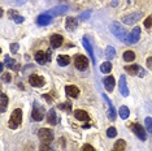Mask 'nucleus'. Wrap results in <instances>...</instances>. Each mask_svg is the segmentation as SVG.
Returning a JSON list of instances; mask_svg holds the SVG:
<instances>
[{"instance_id": "nucleus-1", "label": "nucleus", "mask_w": 152, "mask_h": 151, "mask_svg": "<svg viewBox=\"0 0 152 151\" xmlns=\"http://www.w3.org/2000/svg\"><path fill=\"white\" fill-rule=\"evenodd\" d=\"M110 32L113 33V35H115L117 39L121 40V42H125L126 43V40H127V32H126V29L122 25H121L120 22H113L112 25H110Z\"/></svg>"}, {"instance_id": "nucleus-2", "label": "nucleus", "mask_w": 152, "mask_h": 151, "mask_svg": "<svg viewBox=\"0 0 152 151\" xmlns=\"http://www.w3.org/2000/svg\"><path fill=\"white\" fill-rule=\"evenodd\" d=\"M21 122H22V111L20 108H17L12 112L8 125L11 129H17L20 125H21Z\"/></svg>"}, {"instance_id": "nucleus-3", "label": "nucleus", "mask_w": 152, "mask_h": 151, "mask_svg": "<svg viewBox=\"0 0 152 151\" xmlns=\"http://www.w3.org/2000/svg\"><path fill=\"white\" fill-rule=\"evenodd\" d=\"M38 136H39L42 143H47V145H50V143L53 141V132L51 129H47V128L40 129L39 133H38Z\"/></svg>"}, {"instance_id": "nucleus-4", "label": "nucleus", "mask_w": 152, "mask_h": 151, "mask_svg": "<svg viewBox=\"0 0 152 151\" xmlns=\"http://www.w3.org/2000/svg\"><path fill=\"white\" fill-rule=\"evenodd\" d=\"M44 108L42 106L38 104V102H34V107H33V112H31V117L34 121H42L43 117H44Z\"/></svg>"}, {"instance_id": "nucleus-5", "label": "nucleus", "mask_w": 152, "mask_h": 151, "mask_svg": "<svg viewBox=\"0 0 152 151\" xmlns=\"http://www.w3.org/2000/svg\"><path fill=\"white\" fill-rule=\"evenodd\" d=\"M74 65L78 70H86L88 68V60L83 55H78L74 59Z\"/></svg>"}, {"instance_id": "nucleus-6", "label": "nucleus", "mask_w": 152, "mask_h": 151, "mask_svg": "<svg viewBox=\"0 0 152 151\" xmlns=\"http://www.w3.org/2000/svg\"><path fill=\"white\" fill-rule=\"evenodd\" d=\"M130 129L133 130L134 134H135L140 141H146L147 139V136H146V132H144V128L140 124H137V122H135V124H131L130 125Z\"/></svg>"}, {"instance_id": "nucleus-7", "label": "nucleus", "mask_w": 152, "mask_h": 151, "mask_svg": "<svg viewBox=\"0 0 152 151\" xmlns=\"http://www.w3.org/2000/svg\"><path fill=\"white\" fill-rule=\"evenodd\" d=\"M103 99L105 100V103L108 104V112H107V116H108V119L110 121H115L116 120V109H115V106H113V103L110 102V99L107 97L105 94H103Z\"/></svg>"}, {"instance_id": "nucleus-8", "label": "nucleus", "mask_w": 152, "mask_h": 151, "mask_svg": "<svg viewBox=\"0 0 152 151\" xmlns=\"http://www.w3.org/2000/svg\"><path fill=\"white\" fill-rule=\"evenodd\" d=\"M139 38H140V27L137 26V27H134L133 32L127 35L126 43L127 44H134V43H137L138 40H139Z\"/></svg>"}, {"instance_id": "nucleus-9", "label": "nucleus", "mask_w": 152, "mask_h": 151, "mask_svg": "<svg viewBox=\"0 0 152 151\" xmlns=\"http://www.w3.org/2000/svg\"><path fill=\"white\" fill-rule=\"evenodd\" d=\"M142 13L140 12H137V13H131V15L129 16H125L122 17V21L126 23V25H134L137 21H139V20L142 18Z\"/></svg>"}, {"instance_id": "nucleus-10", "label": "nucleus", "mask_w": 152, "mask_h": 151, "mask_svg": "<svg viewBox=\"0 0 152 151\" xmlns=\"http://www.w3.org/2000/svg\"><path fill=\"white\" fill-rule=\"evenodd\" d=\"M29 82L30 85L34 87H42L44 84H46V81H44V78L42 76H38V74H31L29 77Z\"/></svg>"}, {"instance_id": "nucleus-11", "label": "nucleus", "mask_w": 152, "mask_h": 151, "mask_svg": "<svg viewBox=\"0 0 152 151\" xmlns=\"http://www.w3.org/2000/svg\"><path fill=\"white\" fill-rule=\"evenodd\" d=\"M118 90L122 97H129V89H127V82H126V76H121L118 81Z\"/></svg>"}, {"instance_id": "nucleus-12", "label": "nucleus", "mask_w": 152, "mask_h": 151, "mask_svg": "<svg viewBox=\"0 0 152 151\" xmlns=\"http://www.w3.org/2000/svg\"><path fill=\"white\" fill-rule=\"evenodd\" d=\"M125 69H126V72H129V73H131V74H138L142 78L146 76V70H144L143 68L140 67V65H129V67H126Z\"/></svg>"}, {"instance_id": "nucleus-13", "label": "nucleus", "mask_w": 152, "mask_h": 151, "mask_svg": "<svg viewBox=\"0 0 152 151\" xmlns=\"http://www.w3.org/2000/svg\"><path fill=\"white\" fill-rule=\"evenodd\" d=\"M69 11V7L68 5H57V7H55V8H52L50 12V15L51 16H61V15H64V13H66Z\"/></svg>"}, {"instance_id": "nucleus-14", "label": "nucleus", "mask_w": 152, "mask_h": 151, "mask_svg": "<svg viewBox=\"0 0 152 151\" xmlns=\"http://www.w3.org/2000/svg\"><path fill=\"white\" fill-rule=\"evenodd\" d=\"M51 20H52V16H51L50 13H43V15L38 16L37 22H38V25H40V26H46L51 22Z\"/></svg>"}, {"instance_id": "nucleus-15", "label": "nucleus", "mask_w": 152, "mask_h": 151, "mask_svg": "<svg viewBox=\"0 0 152 151\" xmlns=\"http://www.w3.org/2000/svg\"><path fill=\"white\" fill-rule=\"evenodd\" d=\"M65 92H66L68 97L77 98L79 95V89L77 86H74V85H68V86H65Z\"/></svg>"}, {"instance_id": "nucleus-16", "label": "nucleus", "mask_w": 152, "mask_h": 151, "mask_svg": "<svg viewBox=\"0 0 152 151\" xmlns=\"http://www.w3.org/2000/svg\"><path fill=\"white\" fill-rule=\"evenodd\" d=\"M103 82H104V86L107 89V91L112 92L113 89H115V85H116V81H115V78H113V76H107Z\"/></svg>"}, {"instance_id": "nucleus-17", "label": "nucleus", "mask_w": 152, "mask_h": 151, "mask_svg": "<svg viewBox=\"0 0 152 151\" xmlns=\"http://www.w3.org/2000/svg\"><path fill=\"white\" fill-rule=\"evenodd\" d=\"M82 43H83V46H85L86 51L88 52V55H90V59H91L92 64H95V55H94V50H92L91 43H90L88 40H87V38H83V39H82Z\"/></svg>"}, {"instance_id": "nucleus-18", "label": "nucleus", "mask_w": 152, "mask_h": 151, "mask_svg": "<svg viewBox=\"0 0 152 151\" xmlns=\"http://www.w3.org/2000/svg\"><path fill=\"white\" fill-rule=\"evenodd\" d=\"M64 39L63 37L60 35V34H53L52 37H51V46L53 47V48H57V47H60L61 44H63Z\"/></svg>"}, {"instance_id": "nucleus-19", "label": "nucleus", "mask_w": 152, "mask_h": 151, "mask_svg": "<svg viewBox=\"0 0 152 151\" xmlns=\"http://www.w3.org/2000/svg\"><path fill=\"white\" fill-rule=\"evenodd\" d=\"M74 117L79 120V121H90V116L86 111H82V109H77L74 112Z\"/></svg>"}, {"instance_id": "nucleus-20", "label": "nucleus", "mask_w": 152, "mask_h": 151, "mask_svg": "<svg viewBox=\"0 0 152 151\" xmlns=\"http://www.w3.org/2000/svg\"><path fill=\"white\" fill-rule=\"evenodd\" d=\"M47 122H48V124H51V125H56L58 122V119H57L56 112H55L53 108H51L50 112L47 113Z\"/></svg>"}, {"instance_id": "nucleus-21", "label": "nucleus", "mask_w": 152, "mask_h": 151, "mask_svg": "<svg viewBox=\"0 0 152 151\" xmlns=\"http://www.w3.org/2000/svg\"><path fill=\"white\" fill-rule=\"evenodd\" d=\"M8 15H9V17L15 21L16 23H22L23 21H25V18H23L22 16H20L18 13H17L15 9H9V12H8Z\"/></svg>"}, {"instance_id": "nucleus-22", "label": "nucleus", "mask_w": 152, "mask_h": 151, "mask_svg": "<svg viewBox=\"0 0 152 151\" xmlns=\"http://www.w3.org/2000/svg\"><path fill=\"white\" fill-rule=\"evenodd\" d=\"M77 20L74 18V17H68L66 18V29L69 30V32H73V30H75V27H77Z\"/></svg>"}, {"instance_id": "nucleus-23", "label": "nucleus", "mask_w": 152, "mask_h": 151, "mask_svg": "<svg viewBox=\"0 0 152 151\" xmlns=\"http://www.w3.org/2000/svg\"><path fill=\"white\" fill-rule=\"evenodd\" d=\"M35 61L38 64H44L47 61V54H44L43 51H38L35 54Z\"/></svg>"}, {"instance_id": "nucleus-24", "label": "nucleus", "mask_w": 152, "mask_h": 151, "mask_svg": "<svg viewBox=\"0 0 152 151\" xmlns=\"http://www.w3.org/2000/svg\"><path fill=\"white\" fill-rule=\"evenodd\" d=\"M125 147H126V142L124 139H118L116 141L115 146H113L112 151H125Z\"/></svg>"}, {"instance_id": "nucleus-25", "label": "nucleus", "mask_w": 152, "mask_h": 151, "mask_svg": "<svg viewBox=\"0 0 152 151\" xmlns=\"http://www.w3.org/2000/svg\"><path fill=\"white\" fill-rule=\"evenodd\" d=\"M57 63H58V65H61V67H66V65L70 63V57L66 56V55H60V56L57 57Z\"/></svg>"}, {"instance_id": "nucleus-26", "label": "nucleus", "mask_w": 152, "mask_h": 151, "mask_svg": "<svg viewBox=\"0 0 152 151\" xmlns=\"http://www.w3.org/2000/svg\"><path fill=\"white\" fill-rule=\"evenodd\" d=\"M120 117L122 119V120H126L127 117H129V115H130V111H129V108L126 107V106H122V107H120Z\"/></svg>"}, {"instance_id": "nucleus-27", "label": "nucleus", "mask_w": 152, "mask_h": 151, "mask_svg": "<svg viewBox=\"0 0 152 151\" xmlns=\"http://www.w3.org/2000/svg\"><path fill=\"white\" fill-rule=\"evenodd\" d=\"M5 67H8L9 69H17V63H16V60H13L11 59L9 56H7L5 57V63H4Z\"/></svg>"}, {"instance_id": "nucleus-28", "label": "nucleus", "mask_w": 152, "mask_h": 151, "mask_svg": "<svg viewBox=\"0 0 152 151\" xmlns=\"http://www.w3.org/2000/svg\"><path fill=\"white\" fill-rule=\"evenodd\" d=\"M134 59H135V54H134V51H126V52H124V60H125L126 63L134 61Z\"/></svg>"}, {"instance_id": "nucleus-29", "label": "nucleus", "mask_w": 152, "mask_h": 151, "mask_svg": "<svg viewBox=\"0 0 152 151\" xmlns=\"http://www.w3.org/2000/svg\"><path fill=\"white\" fill-rule=\"evenodd\" d=\"M110 70H112V64L109 61H105V63H103L100 65V72L102 73H109Z\"/></svg>"}, {"instance_id": "nucleus-30", "label": "nucleus", "mask_w": 152, "mask_h": 151, "mask_svg": "<svg viewBox=\"0 0 152 151\" xmlns=\"http://www.w3.org/2000/svg\"><path fill=\"white\" fill-rule=\"evenodd\" d=\"M105 56H107V59H108V60L113 59V57L116 56V50L113 48L112 46H108V47H107V51H105Z\"/></svg>"}, {"instance_id": "nucleus-31", "label": "nucleus", "mask_w": 152, "mask_h": 151, "mask_svg": "<svg viewBox=\"0 0 152 151\" xmlns=\"http://www.w3.org/2000/svg\"><path fill=\"white\" fill-rule=\"evenodd\" d=\"M0 99H1V112H4L5 108H7V104H8V97H7L4 92H3L1 98H0Z\"/></svg>"}, {"instance_id": "nucleus-32", "label": "nucleus", "mask_w": 152, "mask_h": 151, "mask_svg": "<svg viewBox=\"0 0 152 151\" xmlns=\"http://www.w3.org/2000/svg\"><path fill=\"white\" fill-rule=\"evenodd\" d=\"M107 136H108L109 138H115V137L117 136V129L113 128V126L108 128V130H107Z\"/></svg>"}, {"instance_id": "nucleus-33", "label": "nucleus", "mask_w": 152, "mask_h": 151, "mask_svg": "<svg viewBox=\"0 0 152 151\" xmlns=\"http://www.w3.org/2000/svg\"><path fill=\"white\" fill-rule=\"evenodd\" d=\"M58 108L64 109V111H66V112H72V104L70 103H61V104H58Z\"/></svg>"}, {"instance_id": "nucleus-34", "label": "nucleus", "mask_w": 152, "mask_h": 151, "mask_svg": "<svg viewBox=\"0 0 152 151\" xmlns=\"http://www.w3.org/2000/svg\"><path fill=\"white\" fill-rule=\"evenodd\" d=\"M146 128L150 133H152V117H146Z\"/></svg>"}, {"instance_id": "nucleus-35", "label": "nucleus", "mask_w": 152, "mask_h": 151, "mask_svg": "<svg viewBox=\"0 0 152 151\" xmlns=\"http://www.w3.org/2000/svg\"><path fill=\"white\" fill-rule=\"evenodd\" d=\"M151 26H152V16L147 17V18L144 20V27H147V29H150Z\"/></svg>"}, {"instance_id": "nucleus-36", "label": "nucleus", "mask_w": 152, "mask_h": 151, "mask_svg": "<svg viewBox=\"0 0 152 151\" xmlns=\"http://www.w3.org/2000/svg\"><path fill=\"white\" fill-rule=\"evenodd\" d=\"M90 15H91V12H90V11H86L85 13L79 15V20H82V21H83V20H87L88 17H90Z\"/></svg>"}, {"instance_id": "nucleus-37", "label": "nucleus", "mask_w": 152, "mask_h": 151, "mask_svg": "<svg viewBox=\"0 0 152 151\" xmlns=\"http://www.w3.org/2000/svg\"><path fill=\"white\" fill-rule=\"evenodd\" d=\"M40 151H52L50 145H47V143H42L40 145Z\"/></svg>"}, {"instance_id": "nucleus-38", "label": "nucleus", "mask_w": 152, "mask_h": 151, "mask_svg": "<svg viewBox=\"0 0 152 151\" xmlns=\"http://www.w3.org/2000/svg\"><path fill=\"white\" fill-rule=\"evenodd\" d=\"M3 81L4 82H11L12 81V76L9 73H3Z\"/></svg>"}, {"instance_id": "nucleus-39", "label": "nucleus", "mask_w": 152, "mask_h": 151, "mask_svg": "<svg viewBox=\"0 0 152 151\" xmlns=\"http://www.w3.org/2000/svg\"><path fill=\"white\" fill-rule=\"evenodd\" d=\"M82 151H96V150L91 145H85L83 147H82Z\"/></svg>"}, {"instance_id": "nucleus-40", "label": "nucleus", "mask_w": 152, "mask_h": 151, "mask_svg": "<svg viewBox=\"0 0 152 151\" xmlns=\"http://www.w3.org/2000/svg\"><path fill=\"white\" fill-rule=\"evenodd\" d=\"M17 50H18V44H17V43L11 44V51H12L13 54H16V52H17Z\"/></svg>"}, {"instance_id": "nucleus-41", "label": "nucleus", "mask_w": 152, "mask_h": 151, "mask_svg": "<svg viewBox=\"0 0 152 151\" xmlns=\"http://www.w3.org/2000/svg\"><path fill=\"white\" fill-rule=\"evenodd\" d=\"M147 67H148V69L152 70V57H148L147 59Z\"/></svg>"}, {"instance_id": "nucleus-42", "label": "nucleus", "mask_w": 152, "mask_h": 151, "mask_svg": "<svg viewBox=\"0 0 152 151\" xmlns=\"http://www.w3.org/2000/svg\"><path fill=\"white\" fill-rule=\"evenodd\" d=\"M51 59H52V54H51V50L47 51V61H51Z\"/></svg>"}, {"instance_id": "nucleus-43", "label": "nucleus", "mask_w": 152, "mask_h": 151, "mask_svg": "<svg viewBox=\"0 0 152 151\" xmlns=\"http://www.w3.org/2000/svg\"><path fill=\"white\" fill-rule=\"evenodd\" d=\"M43 97H44V99H46V100H47V102H50V103H51V102H52V99H51V98H50V95H43Z\"/></svg>"}, {"instance_id": "nucleus-44", "label": "nucleus", "mask_w": 152, "mask_h": 151, "mask_svg": "<svg viewBox=\"0 0 152 151\" xmlns=\"http://www.w3.org/2000/svg\"><path fill=\"white\" fill-rule=\"evenodd\" d=\"M88 128H90V125H88V124H86V125L83 126V129H88Z\"/></svg>"}, {"instance_id": "nucleus-45", "label": "nucleus", "mask_w": 152, "mask_h": 151, "mask_svg": "<svg viewBox=\"0 0 152 151\" xmlns=\"http://www.w3.org/2000/svg\"><path fill=\"white\" fill-rule=\"evenodd\" d=\"M127 1H129V3H133V0H127Z\"/></svg>"}]
</instances>
